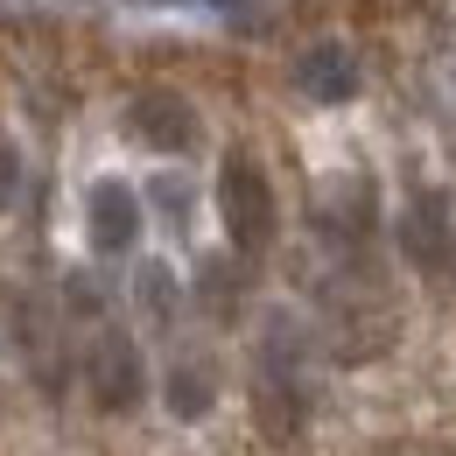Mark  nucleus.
Returning a JSON list of instances; mask_svg holds the SVG:
<instances>
[{"label": "nucleus", "mask_w": 456, "mask_h": 456, "mask_svg": "<svg viewBox=\"0 0 456 456\" xmlns=\"http://www.w3.org/2000/svg\"><path fill=\"white\" fill-rule=\"evenodd\" d=\"M85 239L106 260L134 253V239H141V197H134V183H119V175L92 183V197H85Z\"/></svg>", "instance_id": "423d86ee"}, {"label": "nucleus", "mask_w": 456, "mask_h": 456, "mask_svg": "<svg viewBox=\"0 0 456 456\" xmlns=\"http://www.w3.org/2000/svg\"><path fill=\"white\" fill-rule=\"evenodd\" d=\"M260 428L267 436H295L309 421V387H302V344H295V323H274L267 344H260Z\"/></svg>", "instance_id": "f03ea898"}, {"label": "nucleus", "mask_w": 456, "mask_h": 456, "mask_svg": "<svg viewBox=\"0 0 456 456\" xmlns=\"http://www.w3.org/2000/svg\"><path fill=\"white\" fill-rule=\"evenodd\" d=\"M85 387H92V407L99 414H134L141 400H148V358H141V344L134 330H99V338L85 344Z\"/></svg>", "instance_id": "7ed1b4c3"}, {"label": "nucleus", "mask_w": 456, "mask_h": 456, "mask_svg": "<svg viewBox=\"0 0 456 456\" xmlns=\"http://www.w3.org/2000/svg\"><path fill=\"white\" fill-rule=\"evenodd\" d=\"M450 281H456V253H450Z\"/></svg>", "instance_id": "f8f14e48"}, {"label": "nucleus", "mask_w": 456, "mask_h": 456, "mask_svg": "<svg viewBox=\"0 0 456 456\" xmlns=\"http://www.w3.org/2000/svg\"><path fill=\"white\" fill-rule=\"evenodd\" d=\"M372 218H379V204H372L365 175H338L316 190V232H330V246H344V253H365Z\"/></svg>", "instance_id": "0eeeda50"}, {"label": "nucleus", "mask_w": 456, "mask_h": 456, "mask_svg": "<svg viewBox=\"0 0 456 456\" xmlns=\"http://www.w3.org/2000/svg\"><path fill=\"white\" fill-rule=\"evenodd\" d=\"M126 134H134L141 148H155V155H190V148L204 141V119H197V106H190L183 92L148 85V92L126 106Z\"/></svg>", "instance_id": "20e7f679"}, {"label": "nucleus", "mask_w": 456, "mask_h": 456, "mask_svg": "<svg viewBox=\"0 0 456 456\" xmlns=\"http://www.w3.org/2000/svg\"><path fill=\"white\" fill-rule=\"evenodd\" d=\"M400 253H407L421 274H450L456 218H450V197H443V190H414V197H407V211H400Z\"/></svg>", "instance_id": "39448f33"}, {"label": "nucleus", "mask_w": 456, "mask_h": 456, "mask_svg": "<svg viewBox=\"0 0 456 456\" xmlns=\"http://www.w3.org/2000/svg\"><path fill=\"white\" fill-rule=\"evenodd\" d=\"M295 92L316 99V106H344V99L358 92V57H351L344 43H309V50L295 57Z\"/></svg>", "instance_id": "6e6552de"}, {"label": "nucleus", "mask_w": 456, "mask_h": 456, "mask_svg": "<svg viewBox=\"0 0 456 456\" xmlns=\"http://www.w3.org/2000/svg\"><path fill=\"white\" fill-rule=\"evenodd\" d=\"M162 400H169L175 421H204V414H211V400H218V372H211V358H175Z\"/></svg>", "instance_id": "1a4fd4ad"}, {"label": "nucleus", "mask_w": 456, "mask_h": 456, "mask_svg": "<svg viewBox=\"0 0 456 456\" xmlns=\"http://www.w3.org/2000/svg\"><path fill=\"white\" fill-rule=\"evenodd\" d=\"M218 218H225V239L239 260H260L281 232V197H274V175L253 148H225L218 162Z\"/></svg>", "instance_id": "f257e3e1"}, {"label": "nucleus", "mask_w": 456, "mask_h": 456, "mask_svg": "<svg viewBox=\"0 0 456 456\" xmlns=\"http://www.w3.org/2000/svg\"><path fill=\"white\" fill-rule=\"evenodd\" d=\"M197 302H204L211 323H239V309H246V267L239 260H204L197 267Z\"/></svg>", "instance_id": "9b49d317"}, {"label": "nucleus", "mask_w": 456, "mask_h": 456, "mask_svg": "<svg viewBox=\"0 0 456 456\" xmlns=\"http://www.w3.org/2000/svg\"><path fill=\"white\" fill-rule=\"evenodd\" d=\"M14 338L28 344V358H36V379L57 394L63 379V358H57V323L43 316V302H28V295H14Z\"/></svg>", "instance_id": "9d476101"}]
</instances>
